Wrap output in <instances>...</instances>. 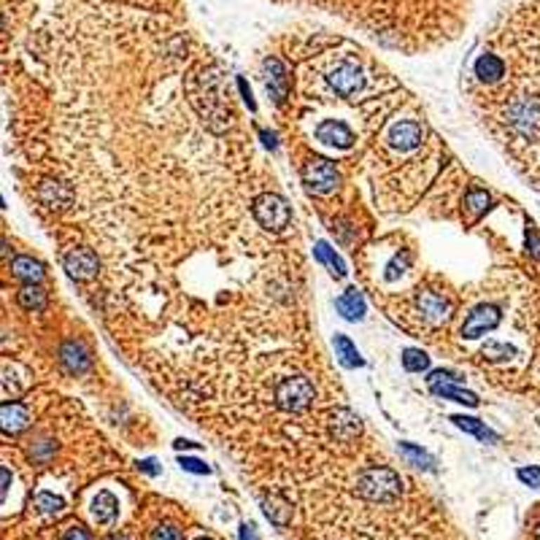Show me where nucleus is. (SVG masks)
Segmentation results:
<instances>
[{
	"label": "nucleus",
	"instance_id": "36",
	"mask_svg": "<svg viewBox=\"0 0 540 540\" xmlns=\"http://www.w3.org/2000/svg\"><path fill=\"white\" fill-rule=\"evenodd\" d=\"M140 468H143L146 473H152V475L157 473V468H154V462H152V459H149V462H140Z\"/></svg>",
	"mask_w": 540,
	"mask_h": 540
},
{
	"label": "nucleus",
	"instance_id": "28",
	"mask_svg": "<svg viewBox=\"0 0 540 540\" xmlns=\"http://www.w3.org/2000/svg\"><path fill=\"white\" fill-rule=\"evenodd\" d=\"M402 365H405V370H411V373H421V370H427L430 360H427L421 351L408 349L405 354H402Z\"/></svg>",
	"mask_w": 540,
	"mask_h": 540
},
{
	"label": "nucleus",
	"instance_id": "3",
	"mask_svg": "<svg viewBox=\"0 0 540 540\" xmlns=\"http://www.w3.org/2000/svg\"><path fill=\"white\" fill-rule=\"evenodd\" d=\"M362 76H365L362 60L354 52L332 57L330 62H327V70H324L327 84H330V87L335 89V95H341V98H349V95H354L357 89L362 87V81H365Z\"/></svg>",
	"mask_w": 540,
	"mask_h": 540
},
{
	"label": "nucleus",
	"instance_id": "33",
	"mask_svg": "<svg viewBox=\"0 0 540 540\" xmlns=\"http://www.w3.org/2000/svg\"><path fill=\"white\" fill-rule=\"evenodd\" d=\"M181 465H184V470L190 473H209V465H203V462H197V459H184Z\"/></svg>",
	"mask_w": 540,
	"mask_h": 540
},
{
	"label": "nucleus",
	"instance_id": "15",
	"mask_svg": "<svg viewBox=\"0 0 540 540\" xmlns=\"http://www.w3.org/2000/svg\"><path fill=\"white\" fill-rule=\"evenodd\" d=\"M119 513V503L111 492H98V497L92 500V516L98 524H111Z\"/></svg>",
	"mask_w": 540,
	"mask_h": 540
},
{
	"label": "nucleus",
	"instance_id": "11",
	"mask_svg": "<svg viewBox=\"0 0 540 540\" xmlns=\"http://www.w3.org/2000/svg\"><path fill=\"white\" fill-rule=\"evenodd\" d=\"M35 197H38V203L41 206H46V209H68L70 203H73V190H70L65 181H41L38 184V190H35Z\"/></svg>",
	"mask_w": 540,
	"mask_h": 540
},
{
	"label": "nucleus",
	"instance_id": "34",
	"mask_svg": "<svg viewBox=\"0 0 540 540\" xmlns=\"http://www.w3.org/2000/svg\"><path fill=\"white\" fill-rule=\"evenodd\" d=\"M3 500H6V494H8V468H3Z\"/></svg>",
	"mask_w": 540,
	"mask_h": 540
},
{
	"label": "nucleus",
	"instance_id": "25",
	"mask_svg": "<svg viewBox=\"0 0 540 540\" xmlns=\"http://www.w3.org/2000/svg\"><path fill=\"white\" fill-rule=\"evenodd\" d=\"M35 506L41 508L46 516H60V513L65 511V500L57 497V494H49V492H41V494L35 497Z\"/></svg>",
	"mask_w": 540,
	"mask_h": 540
},
{
	"label": "nucleus",
	"instance_id": "4",
	"mask_svg": "<svg viewBox=\"0 0 540 540\" xmlns=\"http://www.w3.org/2000/svg\"><path fill=\"white\" fill-rule=\"evenodd\" d=\"M273 397H276V405H279L281 411L300 414V411H305L314 402L316 389L305 376H284L273 386Z\"/></svg>",
	"mask_w": 540,
	"mask_h": 540
},
{
	"label": "nucleus",
	"instance_id": "16",
	"mask_svg": "<svg viewBox=\"0 0 540 540\" xmlns=\"http://www.w3.org/2000/svg\"><path fill=\"white\" fill-rule=\"evenodd\" d=\"M335 308L346 316V319L357 322V319L365 316V300H362V295H360L357 289H349L346 295H341L338 300H335Z\"/></svg>",
	"mask_w": 540,
	"mask_h": 540
},
{
	"label": "nucleus",
	"instance_id": "19",
	"mask_svg": "<svg viewBox=\"0 0 540 540\" xmlns=\"http://www.w3.org/2000/svg\"><path fill=\"white\" fill-rule=\"evenodd\" d=\"M262 508H265V516L276 524V527H287L289 519H292V508L287 506V503H281V500H276V497L262 500Z\"/></svg>",
	"mask_w": 540,
	"mask_h": 540
},
{
	"label": "nucleus",
	"instance_id": "35",
	"mask_svg": "<svg viewBox=\"0 0 540 540\" xmlns=\"http://www.w3.org/2000/svg\"><path fill=\"white\" fill-rule=\"evenodd\" d=\"M241 540H254V532H251V527H241Z\"/></svg>",
	"mask_w": 540,
	"mask_h": 540
},
{
	"label": "nucleus",
	"instance_id": "39",
	"mask_svg": "<svg viewBox=\"0 0 540 540\" xmlns=\"http://www.w3.org/2000/svg\"><path fill=\"white\" fill-rule=\"evenodd\" d=\"M538 540H540V527H538Z\"/></svg>",
	"mask_w": 540,
	"mask_h": 540
},
{
	"label": "nucleus",
	"instance_id": "27",
	"mask_svg": "<svg viewBox=\"0 0 540 540\" xmlns=\"http://www.w3.org/2000/svg\"><path fill=\"white\" fill-rule=\"evenodd\" d=\"M402 454L411 459V465H416V468H433V456L427 452H421L416 446H411V443H400Z\"/></svg>",
	"mask_w": 540,
	"mask_h": 540
},
{
	"label": "nucleus",
	"instance_id": "38",
	"mask_svg": "<svg viewBox=\"0 0 540 540\" xmlns=\"http://www.w3.org/2000/svg\"><path fill=\"white\" fill-rule=\"evenodd\" d=\"M197 540H211V538H197Z\"/></svg>",
	"mask_w": 540,
	"mask_h": 540
},
{
	"label": "nucleus",
	"instance_id": "5",
	"mask_svg": "<svg viewBox=\"0 0 540 540\" xmlns=\"http://www.w3.org/2000/svg\"><path fill=\"white\" fill-rule=\"evenodd\" d=\"M251 216L257 219V225L268 232H281L287 230L289 222H292V209L289 203L276 195V192H265L260 197L251 200Z\"/></svg>",
	"mask_w": 540,
	"mask_h": 540
},
{
	"label": "nucleus",
	"instance_id": "26",
	"mask_svg": "<svg viewBox=\"0 0 540 540\" xmlns=\"http://www.w3.org/2000/svg\"><path fill=\"white\" fill-rule=\"evenodd\" d=\"M454 424H456V427H462V430H468V433H473V435H478L481 440H492V443H494V440H500V437L494 435L492 430H487V427H484L481 421H475V419L454 416Z\"/></svg>",
	"mask_w": 540,
	"mask_h": 540
},
{
	"label": "nucleus",
	"instance_id": "9",
	"mask_svg": "<svg viewBox=\"0 0 540 540\" xmlns=\"http://www.w3.org/2000/svg\"><path fill=\"white\" fill-rule=\"evenodd\" d=\"M473 76H475L481 84L494 87V84H500V81L508 76L506 60H503L500 54H494V52L478 54V60H475V65H473Z\"/></svg>",
	"mask_w": 540,
	"mask_h": 540
},
{
	"label": "nucleus",
	"instance_id": "7",
	"mask_svg": "<svg viewBox=\"0 0 540 540\" xmlns=\"http://www.w3.org/2000/svg\"><path fill=\"white\" fill-rule=\"evenodd\" d=\"M62 265H65V270H68L70 279L76 281H89L98 276V270H100V260H98V254L87 249V246H73L68 249L65 254H62Z\"/></svg>",
	"mask_w": 540,
	"mask_h": 540
},
{
	"label": "nucleus",
	"instance_id": "8",
	"mask_svg": "<svg viewBox=\"0 0 540 540\" xmlns=\"http://www.w3.org/2000/svg\"><path fill=\"white\" fill-rule=\"evenodd\" d=\"M314 140L324 143V146H335V149H349L354 143V133L346 122L341 119H322L314 130Z\"/></svg>",
	"mask_w": 540,
	"mask_h": 540
},
{
	"label": "nucleus",
	"instance_id": "1",
	"mask_svg": "<svg viewBox=\"0 0 540 540\" xmlns=\"http://www.w3.org/2000/svg\"><path fill=\"white\" fill-rule=\"evenodd\" d=\"M292 3H311L319 8H327L330 14H341V17L351 19L357 25H362L367 30H373L376 25H381L383 19L392 17L386 0H292ZM397 8L405 6L408 0H392Z\"/></svg>",
	"mask_w": 540,
	"mask_h": 540
},
{
	"label": "nucleus",
	"instance_id": "14",
	"mask_svg": "<svg viewBox=\"0 0 540 540\" xmlns=\"http://www.w3.org/2000/svg\"><path fill=\"white\" fill-rule=\"evenodd\" d=\"M265 84L273 100H284L287 98V89H289V79H287V70L281 65L276 57L265 60Z\"/></svg>",
	"mask_w": 540,
	"mask_h": 540
},
{
	"label": "nucleus",
	"instance_id": "23",
	"mask_svg": "<svg viewBox=\"0 0 540 540\" xmlns=\"http://www.w3.org/2000/svg\"><path fill=\"white\" fill-rule=\"evenodd\" d=\"M433 386V392L435 395H440V397H449V400L454 402H465V405H478V397L475 395H470V392H462V389H456V386H446V383H430Z\"/></svg>",
	"mask_w": 540,
	"mask_h": 540
},
{
	"label": "nucleus",
	"instance_id": "22",
	"mask_svg": "<svg viewBox=\"0 0 540 540\" xmlns=\"http://www.w3.org/2000/svg\"><path fill=\"white\" fill-rule=\"evenodd\" d=\"M316 257L330 268L335 279H343V276H346V265H343V260H341V257H338V254H335V251H332L324 241H319V244H316Z\"/></svg>",
	"mask_w": 540,
	"mask_h": 540
},
{
	"label": "nucleus",
	"instance_id": "17",
	"mask_svg": "<svg viewBox=\"0 0 540 540\" xmlns=\"http://www.w3.org/2000/svg\"><path fill=\"white\" fill-rule=\"evenodd\" d=\"M11 270H14L17 279L27 281V284H38V281L44 279V268L33 257H17V260L11 262Z\"/></svg>",
	"mask_w": 540,
	"mask_h": 540
},
{
	"label": "nucleus",
	"instance_id": "18",
	"mask_svg": "<svg viewBox=\"0 0 540 540\" xmlns=\"http://www.w3.org/2000/svg\"><path fill=\"white\" fill-rule=\"evenodd\" d=\"M19 305L25 308V311H44V305H46V292L41 289V287H33V284H27L25 289H19Z\"/></svg>",
	"mask_w": 540,
	"mask_h": 540
},
{
	"label": "nucleus",
	"instance_id": "13",
	"mask_svg": "<svg viewBox=\"0 0 540 540\" xmlns=\"http://www.w3.org/2000/svg\"><path fill=\"white\" fill-rule=\"evenodd\" d=\"M330 430L335 440L349 443V440H354V437L360 435V419L354 416L349 408H338V411L332 414Z\"/></svg>",
	"mask_w": 540,
	"mask_h": 540
},
{
	"label": "nucleus",
	"instance_id": "30",
	"mask_svg": "<svg viewBox=\"0 0 540 540\" xmlns=\"http://www.w3.org/2000/svg\"><path fill=\"white\" fill-rule=\"evenodd\" d=\"M152 540H184V532L176 524H159L152 529Z\"/></svg>",
	"mask_w": 540,
	"mask_h": 540
},
{
	"label": "nucleus",
	"instance_id": "6",
	"mask_svg": "<svg viewBox=\"0 0 540 540\" xmlns=\"http://www.w3.org/2000/svg\"><path fill=\"white\" fill-rule=\"evenodd\" d=\"M303 181L316 195H327V192H335V187L341 184V176H338V171H335V165H332L330 159L314 157L303 165Z\"/></svg>",
	"mask_w": 540,
	"mask_h": 540
},
{
	"label": "nucleus",
	"instance_id": "10",
	"mask_svg": "<svg viewBox=\"0 0 540 540\" xmlns=\"http://www.w3.org/2000/svg\"><path fill=\"white\" fill-rule=\"evenodd\" d=\"M416 311L424 322L440 324V322H446L452 316V305H449L446 295H440V292H419Z\"/></svg>",
	"mask_w": 540,
	"mask_h": 540
},
{
	"label": "nucleus",
	"instance_id": "2",
	"mask_svg": "<svg viewBox=\"0 0 540 540\" xmlns=\"http://www.w3.org/2000/svg\"><path fill=\"white\" fill-rule=\"evenodd\" d=\"M357 492L370 503H392L402 494V481L389 468H365L357 475Z\"/></svg>",
	"mask_w": 540,
	"mask_h": 540
},
{
	"label": "nucleus",
	"instance_id": "24",
	"mask_svg": "<svg viewBox=\"0 0 540 540\" xmlns=\"http://www.w3.org/2000/svg\"><path fill=\"white\" fill-rule=\"evenodd\" d=\"M335 349H338V357H341V362L349 367H357L362 365V360H360V351L351 346V341L346 335H335Z\"/></svg>",
	"mask_w": 540,
	"mask_h": 540
},
{
	"label": "nucleus",
	"instance_id": "29",
	"mask_svg": "<svg viewBox=\"0 0 540 540\" xmlns=\"http://www.w3.org/2000/svg\"><path fill=\"white\" fill-rule=\"evenodd\" d=\"M465 203H468V209H470L473 213H481V211H487L489 206V195L484 190H470L468 197H465Z\"/></svg>",
	"mask_w": 540,
	"mask_h": 540
},
{
	"label": "nucleus",
	"instance_id": "32",
	"mask_svg": "<svg viewBox=\"0 0 540 540\" xmlns=\"http://www.w3.org/2000/svg\"><path fill=\"white\" fill-rule=\"evenodd\" d=\"M519 478H522L524 484L540 489V470L538 468H522V470H519Z\"/></svg>",
	"mask_w": 540,
	"mask_h": 540
},
{
	"label": "nucleus",
	"instance_id": "12",
	"mask_svg": "<svg viewBox=\"0 0 540 540\" xmlns=\"http://www.w3.org/2000/svg\"><path fill=\"white\" fill-rule=\"evenodd\" d=\"M421 140H424V127H421L416 119L395 122L392 130H389V143H392L397 152H414Z\"/></svg>",
	"mask_w": 540,
	"mask_h": 540
},
{
	"label": "nucleus",
	"instance_id": "20",
	"mask_svg": "<svg viewBox=\"0 0 540 540\" xmlns=\"http://www.w3.org/2000/svg\"><path fill=\"white\" fill-rule=\"evenodd\" d=\"M62 362L73 370V373H81V370H87L89 365V354L79 343H65L62 346Z\"/></svg>",
	"mask_w": 540,
	"mask_h": 540
},
{
	"label": "nucleus",
	"instance_id": "31",
	"mask_svg": "<svg viewBox=\"0 0 540 540\" xmlns=\"http://www.w3.org/2000/svg\"><path fill=\"white\" fill-rule=\"evenodd\" d=\"M60 540H92V535H89V532L84 529V527H81V524H70V527H65V529H62Z\"/></svg>",
	"mask_w": 540,
	"mask_h": 540
},
{
	"label": "nucleus",
	"instance_id": "21",
	"mask_svg": "<svg viewBox=\"0 0 540 540\" xmlns=\"http://www.w3.org/2000/svg\"><path fill=\"white\" fill-rule=\"evenodd\" d=\"M27 424V411L22 405H3V430L6 433H19Z\"/></svg>",
	"mask_w": 540,
	"mask_h": 540
},
{
	"label": "nucleus",
	"instance_id": "37",
	"mask_svg": "<svg viewBox=\"0 0 540 540\" xmlns=\"http://www.w3.org/2000/svg\"><path fill=\"white\" fill-rule=\"evenodd\" d=\"M114 540H130V538H114Z\"/></svg>",
	"mask_w": 540,
	"mask_h": 540
}]
</instances>
